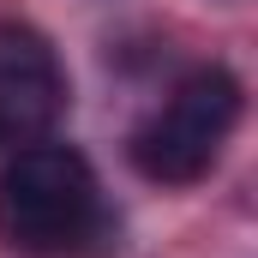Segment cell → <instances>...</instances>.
Instances as JSON below:
<instances>
[{"label": "cell", "mask_w": 258, "mask_h": 258, "mask_svg": "<svg viewBox=\"0 0 258 258\" xmlns=\"http://www.w3.org/2000/svg\"><path fill=\"white\" fill-rule=\"evenodd\" d=\"M0 150H6V138H0Z\"/></svg>", "instance_id": "4"}, {"label": "cell", "mask_w": 258, "mask_h": 258, "mask_svg": "<svg viewBox=\"0 0 258 258\" xmlns=\"http://www.w3.org/2000/svg\"><path fill=\"white\" fill-rule=\"evenodd\" d=\"M60 108H66V78L48 36H36L30 24H0V138L24 144L54 126Z\"/></svg>", "instance_id": "3"}, {"label": "cell", "mask_w": 258, "mask_h": 258, "mask_svg": "<svg viewBox=\"0 0 258 258\" xmlns=\"http://www.w3.org/2000/svg\"><path fill=\"white\" fill-rule=\"evenodd\" d=\"M102 228L96 174L72 144H30L0 174V234L18 252H78Z\"/></svg>", "instance_id": "1"}, {"label": "cell", "mask_w": 258, "mask_h": 258, "mask_svg": "<svg viewBox=\"0 0 258 258\" xmlns=\"http://www.w3.org/2000/svg\"><path fill=\"white\" fill-rule=\"evenodd\" d=\"M234 120H240V84H234V72L204 66L132 132V144H126L132 168L144 180H162V186H192L198 174H210V162L222 156Z\"/></svg>", "instance_id": "2"}]
</instances>
